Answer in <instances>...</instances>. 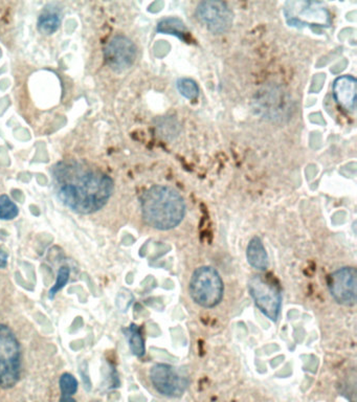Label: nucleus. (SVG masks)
<instances>
[{
	"label": "nucleus",
	"mask_w": 357,
	"mask_h": 402,
	"mask_svg": "<svg viewBox=\"0 0 357 402\" xmlns=\"http://www.w3.org/2000/svg\"><path fill=\"white\" fill-rule=\"evenodd\" d=\"M56 193L63 205L79 214L102 209L114 192V181L100 170L66 160L53 168Z\"/></svg>",
	"instance_id": "obj_1"
},
{
	"label": "nucleus",
	"mask_w": 357,
	"mask_h": 402,
	"mask_svg": "<svg viewBox=\"0 0 357 402\" xmlns=\"http://www.w3.org/2000/svg\"><path fill=\"white\" fill-rule=\"evenodd\" d=\"M143 218L150 227L169 231L180 225L186 215L184 198L173 188L154 186L140 197Z\"/></svg>",
	"instance_id": "obj_2"
},
{
	"label": "nucleus",
	"mask_w": 357,
	"mask_h": 402,
	"mask_svg": "<svg viewBox=\"0 0 357 402\" xmlns=\"http://www.w3.org/2000/svg\"><path fill=\"white\" fill-rule=\"evenodd\" d=\"M223 290L221 277L214 267H199L192 275L190 294L196 304L204 308H213L221 302Z\"/></svg>",
	"instance_id": "obj_3"
},
{
	"label": "nucleus",
	"mask_w": 357,
	"mask_h": 402,
	"mask_svg": "<svg viewBox=\"0 0 357 402\" xmlns=\"http://www.w3.org/2000/svg\"><path fill=\"white\" fill-rule=\"evenodd\" d=\"M21 346L14 332L0 324V387L9 389L21 377Z\"/></svg>",
	"instance_id": "obj_4"
},
{
	"label": "nucleus",
	"mask_w": 357,
	"mask_h": 402,
	"mask_svg": "<svg viewBox=\"0 0 357 402\" xmlns=\"http://www.w3.org/2000/svg\"><path fill=\"white\" fill-rule=\"evenodd\" d=\"M287 23L293 27H309L327 29L331 27L328 10L321 3L313 1H291L284 10Z\"/></svg>",
	"instance_id": "obj_5"
},
{
	"label": "nucleus",
	"mask_w": 357,
	"mask_h": 402,
	"mask_svg": "<svg viewBox=\"0 0 357 402\" xmlns=\"http://www.w3.org/2000/svg\"><path fill=\"white\" fill-rule=\"evenodd\" d=\"M249 294L255 301L256 306L271 321H277L281 310L282 297L280 289L273 283L262 276L249 279Z\"/></svg>",
	"instance_id": "obj_6"
},
{
	"label": "nucleus",
	"mask_w": 357,
	"mask_h": 402,
	"mask_svg": "<svg viewBox=\"0 0 357 402\" xmlns=\"http://www.w3.org/2000/svg\"><path fill=\"white\" fill-rule=\"evenodd\" d=\"M150 378L154 388L162 395L180 397L189 387L190 380L172 366L158 364L150 371Z\"/></svg>",
	"instance_id": "obj_7"
},
{
	"label": "nucleus",
	"mask_w": 357,
	"mask_h": 402,
	"mask_svg": "<svg viewBox=\"0 0 357 402\" xmlns=\"http://www.w3.org/2000/svg\"><path fill=\"white\" fill-rule=\"evenodd\" d=\"M196 14L208 29L216 35L227 33L233 25V12L222 1H202Z\"/></svg>",
	"instance_id": "obj_8"
},
{
	"label": "nucleus",
	"mask_w": 357,
	"mask_h": 402,
	"mask_svg": "<svg viewBox=\"0 0 357 402\" xmlns=\"http://www.w3.org/2000/svg\"><path fill=\"white\" fill-rule=\"evenodd\" d=\"M357 271L354 267H343L329 278V290L338 304L353 306L356 303Z\"/></svg>",
	"instance_id": "obj_9"
},
{
	"label": "nucleus",
	"mask_w": 357,
	"mask_h": 402,
	"mask_svg": "<svg viewBox=\"0 0 357 402\" xmlns=\"http://www.w3.org/2000/svg\"><path fill=\"white\" fill-rule=\"evenodd\" d=\"M104 57L111 69L118 73L126 71L136 61V45L125 36H116L105 47Z\"/></svg>",
	"instance_id": "obj_10"
},
{
	"label": "nucleus",
	"mask_w": 357,
	"mask_h": 402,
	"mask_svg": "<svg viewBox=\"0 0 357 402\" xmlns=\"http://www.w3.org/2000/svg\"><path fill=\"white\" fill-rule=\"evenodd\" d=\"M333 96L343 108L353 112L356 103V79L352 76L337 78L333 84Z\"/></svg>",
	"instance_id": "obj_11"
},
{
	"label": "nucleus",
	"mask_w": 357,
	"mask_h": 402,
	"mask_svg": "<svg viewBox=\"0 0 357 402\" xmlns=\"http://www.w3.org/2000/svg\"><path fill=\"white\" fill-rule=\"evenodd\" d=\"M247 258L249 265L258 271H264L269 267V255L259 237H254L249 241L247 249Z\"/></svg>",
	"instance_id": "obj_12"
},
{
	"label": "nucleus",
	"mask_w": 357,
	"mask_h": 402,
	"mask_svg": "<svg viewBox=\"0 0 357 402\" xmlns=\"http://www.w3.org/2000/svg\"><path fill=\"white\" fill-rule=\"evenodd\" d=\"M126 338H128L129 347L134 355L142 357L145 354V344L140 334V328L136 325L132 324L128 328L124 329Z\"/></svg>",
	"instance_id": "obj_13"
},
{
	"label": "nucleus",
	"mask_w": 357,
	"mask_h": 402,
	"mask_svg": "<svg viewBox=\"0 0 357 402\" xmlns=\"http://www.w3.org/2000/svg\"><path fill=\"white\" fill-rule=\"evenodd\" d=\"M60 23V17L58 14L55 12L45 11L39 17L38 29L41 33L45 34V35H51L59 29Z\"/></svg>",
	"instance_id": "obj_14"
},
{
	"label": "nucleus",
	"mask_w": 357,
	"mask_h": 402,
	"mask_svg": "<svg viewBox=\"0 0 357 402\" xmlns=\"http://www.w3.org/2000/svg\"><path fill=\"white\" fill-rule=\"evenodd\" d=\"M186 31L184 23L177 18H167L164 21L158 23V33L169 34V35H175L180 39L184 38V32Z\"/></svg>",
	"instance_id": "obj_15"
},
{
	"label": "nucleus",
	"mask_w": 357,
	"mask_h": 402,
	"mask_svg": "<svg viewBox=\"0 0 357 402\" xmlns=\"http://www.w3.org/2000/svg\"><path fill=\"white\" fill-rule=\"evenodd\" d=\"M18 213L19 211H18L17 205L9 196H0V219L12 221L17 217Z\"/></svg>",
	"instance_id": "obj_16"
},
{
	"label": "nucleus",
	"mask_w": 357,
	"mask_h": 402,
	"mask_svg": "<svg viewBox=\"0 0 357 402\" xmlns=\"http://www.w3.org/2000/svg\"><path fill=\"white\" fill-rule=\"evenodd\" d=\"M59 385H60L61 393H62V396H61L62 399L73 398V394L76 393L78 390V381L71 374H63L60 377Z\"/></svg>",
	"instance_id": "obj_17"
},
{
	"label": "nucleus",
	"mask_w": 357,
	"mask_h": 402,
	"mask_svg": "<svg viewBox=\"0 0 357 402\" xmlns=\"http://www.w3.org/2000/svg\"><path fill=\"white\" fill-rule=\"evenodd\" d=\"M177 89L180 95L189 100H194L199 95L198 85L191 79H180L177 81Z\"/></svg>",
	"instance_id": "obj_18"
},
{
	"label": "nucleus",
	"mask_w": 357,
	"mask_h": 402,
	"mask_svg": "<svg viewBox=\"0 0 357 402\" xmlns=\"http://www.w3.org/2000/svg\"><path fill=\"white\" fill-rule=\"evenodd\" d=\"M69 275H71V271H69V267L63 266L59 269L58 276H57V280H56L55 285L51 287V290H49V299L55 298L57 292H59V291L66 285V283L69 282Z\"/></svg>",
	"instance_id": "obj_19"
},
{
	"label": "nucleus",
	"mask_w": 357,
	"mask_h": 402,
	"mask_svg": "<svg viewBox=\"0 0 357 402\" xmlns=\"http://www.w3.org/2000/svg\"><path fill=\"white\" fill-rule=\"evenodd\" d=\"M8 264V253L0 249V268H5Z\"/></svg>",
	"instance_id": "obj_20"
}]
</instances>
